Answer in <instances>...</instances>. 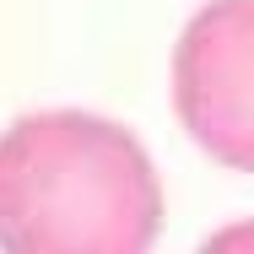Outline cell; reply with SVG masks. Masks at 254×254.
I'll list each match as a JSON object with an SVG mask.
<instances>
[{"label":"cell","mask_w":254,"mask_h":254,"mask_svg":"<svg viewBox=\"0 0 254 254\" xmlns=\"http://www.w3.org/2000/svg\"><path fill=\"white\" fill-rule=\"evenodd\" d=\"M162 179L135 130L38 108L0 135V254H152Z\"/></svg>","instance_id":"cell-1"},{"label":"cell","mask_w":254,"mask_h":254,"mask_svg":"<svg viewBox=\"0 0 254 254\" xmlns=\"http://www.w3.org/2000/svg\"><path fill=\"white\" fill-rule=\"evenodd\" d=\"M173 114L211 162L254 173V0H205L184 22Z\"/></svg>","instance_id":"cell-2"},{"label":"cell","mask_w":254,"mask_h":254,"mask_svg":"<svg viewBox=\"0 0 254 254\" xmlns=\"http://www.w3.org/2000/svg\"><path fill=\"white\" fill-rule=\"evenodd\" d=\"M195 254H254V216L216 227V233H211V238H205Z\"/></svg>","instance_id":"cell-3"}]
</instances>
